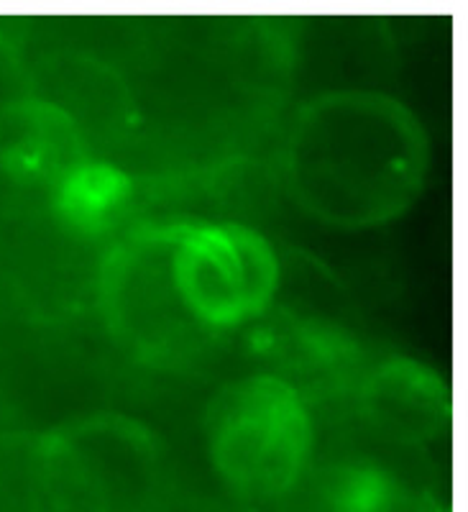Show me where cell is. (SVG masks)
Listing matches in <instances>:
<instances>
[{
    "label": "cell",
    "mask_w": 468,
    "mask_h": 512,
    "mask_svg": "<svg viewBox=\"0 0 468 512\" xmlns=\"http://www.w3.org/2000/svg\"><path fill=\"white\" fill-rule=\"evenodd\" d=\"M279 169L292 203L312 221L366 231L397 221L420 200L430 139L402 100L336 90L297 108Z\"/></svg>",
    "instance_id": "6da1fadb"
},
{
    "label": "cell",
    "mask_w": 468,
    "mask_h": 512,
    "mask_svg": "<svg viewBox=\"0 0 468 512\" xmlns=\"http://www.w3.org/2000/svg\"><path fill=\"white\" fill-rule=\"evenodd\" d=\"M366 390L374 397V408L382 410L387 418H399V423L412 418L422 425L438 420L445 410V387L420 364L394 361L382 372H376Z\"/></svg>",
    "instance_id": "277c9868"
},
{
    "label": "cell",
    "mask_w": 468,
    "mask_h": 512,
    "mask_svg": "<svg viewBox=\"0 0 468 512\" xmlns=\"http://www.w3.org/2000/svg\"><path fill=\"white\" fill-rule=\"evenodd\" d=\"M312 441V418L300 392L269 374L233 382L208 410L215 472L249 500L287 495L305 472Z\"/></svg>",
    "instance_id": "7a4b0ae2"
},
{
    "label": "cell",
    "mask_w": 468,
    "mask_h": 512,
    "mask_svg": "<svg viewBox=\"0 0 468 512\" xmlns=\"http://www.w3.org/2000/svg\"><path fill=\"white\" fill-rule=\"evenodd\" d=\"M167 280L197 328L228 331L259 315L277 290V259L251 228L192 226L167 246Z\"/></svg>",
    "instance_id": "3957f363"
}]
</instances>
